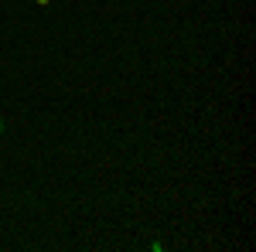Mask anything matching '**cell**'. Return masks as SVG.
<instances>
[{"label":"cell","mask_w":256,"mask_h":252,"mask_svg":"<svg viewBox=\"0 0 256 252\" xmlns=\"http://www.w3.org/2000/svg\"><path fill=\"white\" fill-rule=\"evenodd\" d=\"M4 130H7V119H4V116H0V133H4Z\"/></svg>","instance_id":"obj_1"},{"label":"cell","mask_w":256,"mask_h":252,"mask_svg":"<svg viewBox=\"0 0 256 252\" xmlns=\"http://www.w3.org/2000/svg\"><path fill=\"white\" fill-rule=\"evenodd\" d=\"M38 3H44V7H48V3H52V0H38Z\"/></svg>","instance_id":"obj_2"}]
</instances>
